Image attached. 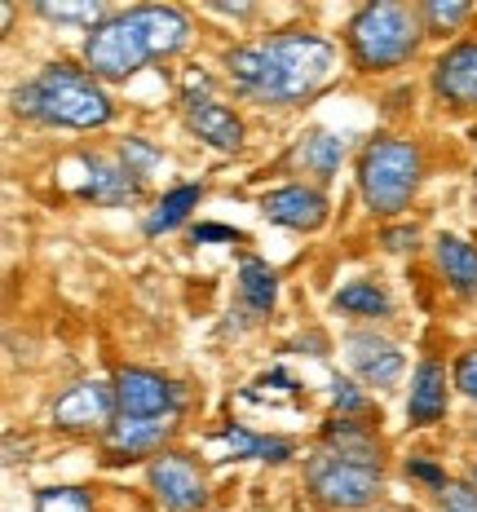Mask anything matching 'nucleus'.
Instances as JSON below:
<instances>
[{
  "instance_id": "1",
  "label": "nucleus",
  "mask_w": 477,
  "mask_h": 512,
  "mask_svg": "<svg viewBox=\"0 0 477 512\" xmlns=\"http://www.w3.org/2000/svg\"><path fill=\"white\" fill-rule=\"evenodd\" d=\"M336 45L314 31H279L270 40L235 45L226 53V80L235 93L265 106L305 102L332 80Z\"/></svg>"
},
{
  "instance_id": "2",
  "label": "nucleus",
  "mask_w": 477,
  "mask_h": 512,
  "mask_svg": "<svg viewBox=\"0 0 477 512\" xmlns=\"http://www.w3.org/2000/svg\"><path fill=\"white\" fill-rule=\"evenodd\" d=\"M190 45V18L177 5H133L111 14L84 40L93 80H129L151 62H168Z\"/></svg>"
},
{
  "instance_id": "3",
  "label": "nucleus",
  "mask_w": 477,
  "mask_h": 512,
  "mask_svg": "<svg viewBox=\"0 0 477 512\" xmlns=\"http://www.w3.org/2000/svg\"><path fill=\"white\" fill-rule=\"evenodd\" d=\"M14 111L53 128H80V133L115 120V102L106 98L102 80H93L89 67H76V62H53L36 80H27L14 93Z\"/></svg>"
},
{
  "instance_id": "4",
  "label": "nucleus",
  "mask_w": 477,
  "mask_h": 512,
  "mask_svg": "<svg viewBox=\"0 0 477 512\" xmlns=\"http://www.w3.org/2000/svg\"><path fill=\"white\" fill-rule=\"evenodd\" d=\"M420 40H424L420 9L398 5V0H371V5L358 9L345 27L349 62H354V71H363V76L411 62L420 49Z\"/></svg>"
},
{
  "instance_id": "5",
  "label": "nucleus",
  "mask_w": 477,
  "mask_h": 512,
  "mask_svg": "<svg viewBox=\"0 0 477 512\" xmlns=\"http://www.w3.org/2000/svg\"><path fill=\"white\" fill-rule=\"evenodd\" d=\"M424 177V155L411 137H376L358 159V190L376 217H398L416 199Z\"/></svg>"
},
{
  "instance_id": "6",
  "label": "nucleus",
  "mask_w": 477,
  "mask_h": 512,
  "mask_svg": "<svg viewBox=\"0 0 477 512\" xmlns=\"http://www.w3.org/2000/svg\"><path fill=\"white\" fill-rule=\"evenodd\" d=\"M305 486L323 508H367L376 504L380 486H385V473L380 468H363V464H345L327 451H314L305 460Z\"/></svg>"
},
{
  "instance_id": "7",
  "label": "nucleus",
  "mask_w": 477,
  "mask_h": 512,
  "mask_svg": "<svg viewBox=\"0 0 477 512\" xmlns=\"http://www.w3.org/2000/svg\"><path fill=\"white\" fill-rule=\"evenodd\" d=\"M146 477H151V490L168 512H204L208 508V482H204V473H199V464L186 460V455H177V451L155 455Z\"/></svg>"
},
{
  "instance_id": "8",
  "label": "nucleus",
  "mask_w": 477,
  "mask_h": 512,
  "mask_svg": "<svg viewBox=\"0 0 477 512\" xmlns=\"http://www.w3.org/2000/svg\"><path fill=\"white\" fill-rule=\"evenodd\" d=\"M120 420V407H115V384L102 380H80L53 402V424L67 433H98L111 429Z\"/></svg>"
},
{
  "instance_id": "9",
  "label": "nucleus",
  "mask_w": 477,
  "mask_h": 512,
  "mask_svg": "<svg viewBox=\"0 0 477 512\" xmlns=\"http://www.w3.org/2000/svg\"><path fill=\"white\" fill-rule=\"evenodd\" d=\"M115 407L129 420H159V415H173L182 407V393H177V384H168L146 367H120L115 371Z\"/></svg>"
},
{
  "instance_id": "10",
  "label": "nucleus",
  "mask_w": 477,
  "mask_h": 512,
  "mask_svg": "<svg viewBox=\"0 0 477 512\" xmlns=\"http://www.w3.org/2000/svg\"><path fill=\"white\" fill-rule=\"evenodd\" d=\"M345 362L367 389H394L402 380V367H407L402 349L376 332H349L345 336Z\"/></svg>"
},
{
  "instance_id": "11",
  "label": "nucleus",
  "mask_w": 477,
  "mask_h": 512,
  "mask_svg": "<svg viewBox=\"0 0 477 512\" xmlns=\"http://www.w3.org/2000/svg\"><path fill=\"white\" fill-rule=\"evenodd\" d=\"M433 93L451 111H477V40H455L433 62Z\"/></svg>"
},
{
  "instance_id": "12",
  "label": "nucleus",
  "mask_w": 477,
  "mask_h": 512,
  "mask_svg": "<svg viewBox=\"0 0 477 512\" xmlns=\"http://www.w3.org/2000/svg\"><path fill=\"white\" fill-rule=\"evenodd\" d=\"M261 217L274 221V226H288V230H323L327 217H332V204H327V195L318 186H279L270 190V195L261 199Z\"/></svg>"
},
{
  "instance_id": "13",
  "label": "nucleus",
  "mask_w": 477,
  "mask_h": 512,
  "mask_svg": "<svg viewBox=\"0 0 477 512\" xmlns=\"http://www.w3.org/2000/svg\"><path fill=\"white\" fill-rule=\"evenodd\" d=\"M177 433L173 415H159V420H129V415H120V420L106 429V460L111 464H129L137 455H164V442Z\"/></svg>"
},
{
  "instance_id": "14",
  "label": "nucleus",
  "mask_w": 477,
  "mask_h": 512,
  "mask_svg": "<svg viewBox=\"0 0 477 512\" xmlns=\"http://www.w3.org/2000/svg\"><path fill=\"white\" fill-rule=\"evenodd\" d=\"M447 415V367L438 358H420L411 371V393H407V420L411 429H429Z\"/></svg>"
},
{
  "instance_id": "15",
  "label": "nucleus",
  "mask_w": 477,
  "mask_h": 512,
  "mask_svg": "<svg viewBox=\"0 0 477 512\" xmlns=\"http://www.w3.org/2000/svg\"><path fill=\"white\" fill-rule=\"evenodd\" d=\"M186 124L199 133V142L217 146V151H226V155H235L243 146L239 115L230 111V106H221L217 98H199V93H190L186 98Z\"/></svg>"
},
{
  "instance_id": "16",
  "label": "nucleus",
  "mask_w": 477,
  "mask_h": 512,
  "mask_svg": "<svg viewBox=\"0 0 477 512\" xmlns=\"http://www.w3.org/2000/svg\"><path fill=\"white\" fill-rule=\"evenodd\" d=\"M323 451L336 455L345 464H363V468H380V437L367 429L363 420H345V415H332L323 424Z\"/></svg>"
},
{
  "instance_id": "17",
  "label": "nucleus",
  "mask_w": 477,
  "mask_h": 512,
  "mask_svg": "<svg viewBox=\"0 0 477 512\" xmlns=\"http://www.w3.org/2000/svg\"><path fill=\"white\" fill-rule=\"evenodd\" d=\"M84 164H89V177H93L89 186H84V195H89L93 204L120 208V204H133L137 199V186H142V181H137L124 164H111V159H102V155H89Z\"/></svg>"
},
{
  "instance_id": "18",
  "label": "nucleus",
  "mask_w": 477,
  "mask_h": 512,
  "mask_svg": "<svg viewBox=\"0 0 477 512\" xmlns=\"http://www.w3.org/2000/svg\"><path fill=\"white\" fill-rule=\"evenodd\" d=\"M433 261H438V270L447 274V283L460 296H477V248L469 239L442 234V239L433 243Z\"/></svg>"
},
{
  "instance_id": "19",
  "label": "nucleus",
  "mask_w": 477,
  "mask_h": 512,
  "mask_svg": "<svg viewBox=\"0 0 477 512\" xmlns=\"http://www.w3.org/2000/svg\"><path fill=\"white\" fill-rule=\"evenodd\" d=\"M199 204H204V186H195V181H190V186H173V190H168V195L155 204L151 217H146V234H168V230H177Z\"/></svg>"
},
{
  "instance_id": "20",
  "label": "nucleus",
  "mask_w": 477,
  "mask_h": 512,
  "mask_svg": "<svg viewBox=\"0 0 477 512\" xmlns=\"http://www.w3.org/2000/svg\"><path fill=\"white\" fill-rule=\"evenodd\" d=\"M239 301L252 309V314H270L274 301H279V274L265 261H243L239 265Z\"/></svg>"
},
{
  "instance_id": "21",
  "label": "nucleus",
  "mask_w": 477,
  "mask_h": 512,
  "mask_svg": "<svg viewBox=\"0 0 477 512\" xmlns=\"http://www.w3.org/2000/svg\"><path fill=\"white\" fill-rule=\"evenodd\" d=\"M332 309H341V314H358V318H385L389 309H394V301H389V292L380 283L354 279V283H345L341 292L332 296Z\"/></svg>"
},
{
  "instance_id": "22",
  "label": "nucleus",
  "mask_w": 477,
  "mask_h": 512,
  "mask_svg": "<svg viewBox=\"0 0 477 512\" xmlns=\"http://www.w3.org/2000/svg\"><path fill=\"white\" fill-rule=\"evenodd\" d=\"M226 442H230V451H235V460H265V464H283V460H292V451H296L288 437H261V433L239 429V424L226 429Z\"/></svg>"
},
{
  "instance_id": "23",
  "label": "nucleus",
  "mask_w": 477,
  "mask_h": 512,
  "mask_svg": "<svg viewBox=\"0 0 477 512\" xmlns=\"http://www.w3.org/2000/svg\"><path fill=\"white\" fill-rule=\"evenodd\" d=\"M345 155V142L336 133H310L301 137V146H296V164H305L314 177H332L336 164H341Z\"/></svg>"
},
{
  "instance_id": "24",
  "label": "nucleus",
  "mask_w": 477,
  "mask_h": 512,
  "mask_svg": "<svg viewBox=\"0 0 477 512\" xmlns=\"http://www.w3.org/2000/svg\"><path fill=\"white\" fill-rule=\"evenodd\" d=\"M36 14L40 18H53V23H84L89 31L102 27L106 18H111V14H106V5H98V0H76V5H62V0L53 5V0H40Z\"/></svg>"
},
{
  "instance_id": "25",
  "label": "nucleus",
  "mask_w": 477,
  "mask_h": 512,
  "mask_svg": "<svg viewBox=\"0 0 477 512\" xmlns=\"http://www.w3.org/2000/svg\"><path fill=\"white\" fill-rule=\"evenodd\" d=\"M36 512H93V495L80 486H49L36 495Z\"/></svg>"
},
{
  "instance_id": "26",
  "label": "nucleus",
  "mask_w": 477,
  "mask_h": 512,
  "mask_svg": "<svg viewBox=\"0 0 477 512\" xmlns=\"http://www.w3.org/2000/svg\"><path fill=\"white\" fill-rule=\"evenodd\" d=\"M473 14V5H464V0H429V5H420V18H424V31H438V27H460L464 18Z\"/></svg>"
},
{
  "instance_id": "27",
  "label": "nucleus",
  "mask_w": 477,
  "mask_h": 512,
  "mask_svg": "<svg viewBox=\"0 0 477 512\" xmlns=\"http://www.w3.org/2000/svg\"><path fill=\"white\" fill-rule=\"evenodd\" d=\"M332 407L345 415V420H358V415H367L371 411V398L363 389H358L354 380H345V376H336L332 380Z\"/></svg>"
},
{
  "instance_id": "28",
  "label": "nucleus",
  "mask_w": 477,
  "mask_h": 512,
  "mask_svg": "<svg viewBox=\"0 0 477 512\" xmlns=\"http://www.w3.org/2000/svg\"><path fill=\"white\" fill-rule=\"evenodd\" d=\"M120 164L129 168L137 181H142V177L159 164V151H155V146H146V137H129V142L120 146Z\"/></svg>"
},
{
  "instance_id": "29",
  "label": "nucleus",
  "mask_w": 477,
  "mask_h": 512,
  "mask_svg": "<svg viewBox=\"0 0 477 512\" xmlns=\"http://www.w3.org/2000/svg\"><path fill=\"white\" fill-rule=\"evenodd\" d=\"M442 512H477V486L473 482H447L438 490Z\"/></svg>"
},
{
  "instance_id": "30",
  "label": "nucleus",
  "mask_w": 477,
  "mask_h": 512,
  "mask_svg": "<svg viewBox=\"0 0 477 512\" xmlns=\"http://www.w3.org/2000/svg\"><path fill=\"white\" fill-rule=\"evenodd\" d=\"M455 389L469 402H477V349H464V354L455 358Z\"/></svg>"
},
{
  "instance_id": "31",
  "label": "nucleus",
  "mask_w": 477,
  "mask_h": 512,
  "mask_svg": "<svg viewBox=\"0 0 477 512\" xmlns=\"http://www.w3.org/2000/svg\"><path fill=\"white\" fill-rule=\"evenodd\" d=\"M407 477H420V482H429L433 490H442V486L451 482V477L442 473V468L433 464V460H424V455H416V460H407Z\"/></svg>"
},
{
  "instance_id": "32",
  "label": "nucleus",
  "mask_w": 477,
  "mask_h": 512,
  "mask_svg": "<svg viewBox=\"0 0 477 512\" xmlns=\"http://www.w3.org/2000/svg\"><path fill=\"white\" fill-rule=\"evenodd\" d=\"M195 243H243V230H230V226H195Z\"/></svg>"
},
{
  "instance_id": "33",
  "label": "nucleus",
  "mask_w": 477,
  "mask_h": 512,
  "mask_svg": "<svg viewBox=\"0 0 477 512\" xmlns=\"http://www.w3.org/2000/svg\"><path fill=\"white\" fill-rule=\"evenodd\" d=\"M385 248H389V252H407V248H416V226L385 230Z\"/></svg>"
},
{
  "instance_id": "34",
  "label": "nucleus",
  "mask_w": 477,
  "mask_h": 512,
  "mask_svg": "<svg viewBox=\"0 0 477 512\" xmlns=\"http://www.w3.org/2000/svg\"><path fill=\"white\" fill-rule=\"evenodd\" d=\"M469 482H473V486H477V460H473V473H469Z\"/></svg>"
}]
</instances>
